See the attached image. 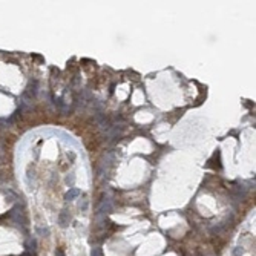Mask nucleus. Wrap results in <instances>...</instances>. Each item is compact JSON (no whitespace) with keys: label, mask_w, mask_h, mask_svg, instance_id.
I'll return each mask as SVG.
<instances>
[]
</instances>
